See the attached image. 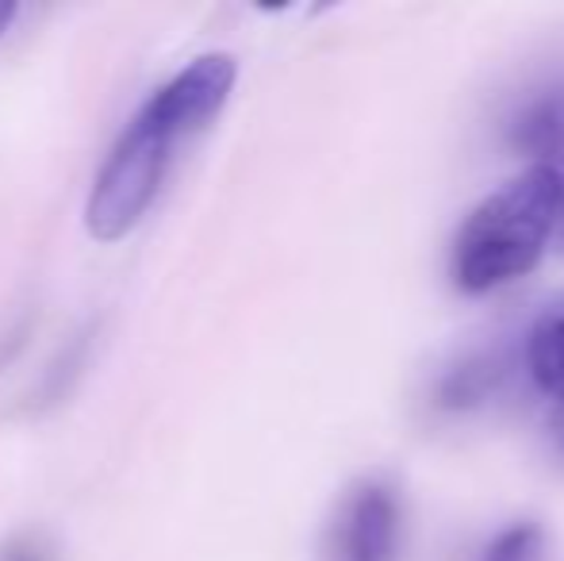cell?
Masks as SVG:
<instances>
[{
	"label": "cell",
	"mask_w": 564,
	"mask_h": 561,
	"mask_svg": "<svg viewBox=\"0 0 564 561\" xmlns=\"http://www.w3.org/2000/svg\"><path fill=\"white\" fill-rule=\"evenodd\" d=\"M514 142H519L527 154L538 158V165H550L553 177L561 188V204H557V239L564 247V93L538 100L527 116L514 128Z\"/></svg>",
	"instance_id": "obj_4"
},
{
	"label": "cell",
	"mask_w": 564,
	"mask_h": 561,
	"mask_svg": "<svg viewBox=\"0 0 564 561\" xmlns=\"http://www.w3.org/2000/svg\"><path fill=\"white\" fill-rule=\"evenodd\" d=\"M557 177L538 162L476 204L453 239L457 289L491 292L534 270L557 227Z\"/></svg>",
	"instance_id": "obj_2"
},
{
	"label": "cell",
	"mask_w": 564,
	"mask_h": 561,
	"mask_svg": "<svg viewBox=\"0 0 564 561\" xmlns=\"http://www.w3.org/2000/svg\"><path fill=\"white\" fill-rule=\"evenodd\" d=\"M527 366L538 389L564 404V304L550 308V312L530 327Z\"/></svg>",
	"instance_id": "obj_5"
},
{
	"label": "cell",
	"mask_w": 564,
	"mask_h": 561,
	"mask_svg": "<svg viewBox=\"0 0 564 561\" xmlns=\"http://www.w3.org/2000/svg\"><path fill=\"white\" fill-rule=\"evenodd\" d=\"M400 500L384 481H365L341 504L330 531V561H392Z\"/></svg>",
	"instance_id": "obj_3"
},
{
	"label": "cell",
	"mask_w": 564,
	"mask_h": 561,
	"mask_svg": "<svg viewBox=\"0 0 564 561\" xmlns=\"http://www.w3.org/2000/svg\"><path fill=\"white\" fill-rule=\"evenodd\" d=\"M235 77L238 66L230 54H204L134 112L85 204V227L93 239L116 242L139 227L162 188L173 150L216 120Z\"/></svg>",
	"instance_id": "obj_1"
},
{
	"label": "cell",
	"mask_w": 564,
	"mask_h": 561,
	"mask_svg": "<svg viewBox=\"0 0 564 561\" xmlns=\"http://www.w3.org/2000/svg\"><path fill=\"white\" fill-rule=\"evenodd\" d=\"M553 431H557V442H561V450H564V416L557 423H553Z\"/></svg>",
	"instance_id": "obj_9"
},
{
	"label": "cell",
	"mask_w": 564,
	"mask_h": 561,
	"mask_svg": "<svg viewBox=\"0 0 564 561\" xmlns=\"http://www.w3.org/2000/svg\"><path fill=\"white\" fill-rule=\"evenodd\" d=\"M4 561H43V554H39V550H31V547H20V550H12Z\"/></svg>",
	"instance_id": "obj_8"
},
{
	"label": "cell",
	"mask_w": 564,
	"mask_h": 561,
	"mask_svg": "<svg viewBox=\"0 0 564 561\" xmlns=\"http://www.w3.org/2000/svg\"><path fill=\"white\" fill-rule=\"evenodd\" d=\"M12 20H15V4H12V0H0V35H4Z\"/></svg>",
	"instance_id": "obj_7"
},
{
	"label": "cell",
	"mask_w": 564,
	"mask_h": 561,
	"mask_svg": "<svg viewBox=\"0 0 564 561\" xmlns=\"http://www.w3.org/2000/svg\"><path fill=\"white\" fill-rule=\"evenodd\" d=\"M538 554H542V531L534 524H519L484 550V561H538Z\"/></svg>",
	"instance_id": "obj_6"
}]
</instances>
